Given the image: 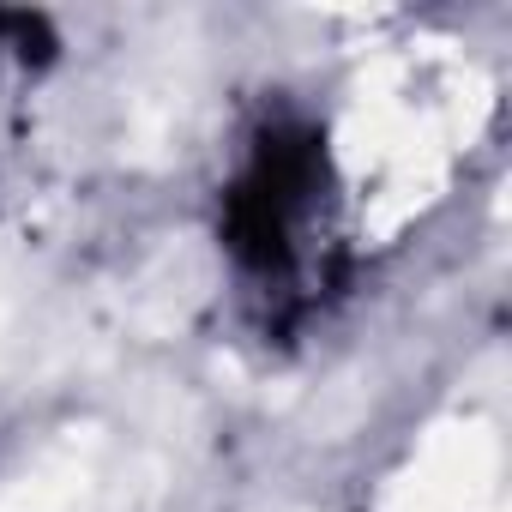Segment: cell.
Returning a JSON list of instances; mask_svg holds the SVG:
<instances>
[{
    "label": "cell",
    "instance_id": "1",
    "mask_svg": "<svg viewBox=\"0 0 512 512\" xmlns=\"http://www.w3.org/2000/svg\"><path fill=\"white\" fill-rule=\"evenodd\" d=\"M326 205H332V157L326 139L296 121L272 115L235 157L223 187V247L266 314H296L314 302L320 247H326Z\"/></svg>",
    "mask_w": 512,
    "mask_h": 512
}]
</instances>
